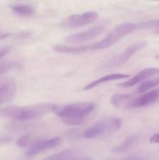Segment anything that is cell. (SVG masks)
I'll list each match as a JSON object with an SVG mask.
<instances>
[{
	"label": "cell",
	"instance_id": "cell-26",
	"mask_svg": "<svg viewBox=\"0 0 159 160\" xmlns=\"http://www.w3.org/2000/svg\"><path fill=\"white\" fill-rule=\"evenodd\" d=\"M150 142L151 143L159 144V134H156L151 136V138H150Z\"/></svg>",
	"mask_w": 159,
	"mask_h": 160
},
{
	"label": "cell",
	"instance_id": "cell-2",
	"mask_svg": "<svg viewBox=\"0 0 159 160\" xmlns=\"http://www.w3.org/2000/svg\"><path fill=\"white\" fill-rule=\"evenodd\" d=\"M55 105L51 103H37L26 106H9L0 109V116L20 121L32 120L52 112Z\"/></svg>",
	"mask_w": 159,
	"mask_h": 160
},
{
	"label": "cell",
	"instance_id": "cell-11",
	"mask_svg": "<svg viewBox=\"0 0 159 160\" xmlns=\"http://www.w3.org/2000/svg\"><path fill=\"white\" fill-rule=\"evenodd\" d=\"M135 96L129 94H115L111 98V103L116 109H132Z\"/></svg>",
	"mask_w": 159,
	"mask_h": 160
},
{
	"label": "cell",
	"instance_id": "cell-5",
	"mask_svg": "<svg viewBox=\"0 0 159 160\" xmlns=\"http://www.w3.org/2000/svg\"><path fill=\"white\" fill-rule=\"evenodd\" d=\"M98 13L95 11H87L81 14H74L65 18L62 26L69 28H77L94 23L98 19Z\"/></svg>",
	"mask_w": 159,
	"mask_h": 160
},
{
	"label": "cell",
	"instance_id": "cell-23",
	"mask_svg": "<svg viewBox=\"0 0 159 160\" xmlns=\"http://www.w3.org/2000/svg\"><path fill=\"white\" fill-rule=\"evenodd\" d=\"M11 47L10 46H6L2 47V48H0V59L5 56L6 55H7L9 52L11 51Z\"/></svg>",
	"mask_w": 159,
	"mask_h": 160
},
{
	"label": "cell",
	"instance_id": "cell-20",
	"mask_svg": "<svg viewBox=\"0 0 159 160\" xmlns=\"http://www.w3.org/2000/svg\"><path fill=\"white\" fill-rule=\"evenodd\" d=\"M18 63L14 61H0V74L6 73L16 67H18Z\"/></svg>",
	"mask_w": 159,
	"mask_h": 160
},
{
	"label": "cell",
	"instance_id": "cell-13",
	"mask_svg": "<svg viewBox=\"0 0 159 160\" xmlns=\"http://www.w3.org/2000/svg\"><path fill=\"white\" fill-rule=\"evenodd\" d=\"M130 75L126 74V73H111V74L105 75L101 78H98V79L94 80V81H91L87 85H86L84 88V91H88L92 88H94L97 86L100 85L104 83L108 82V81H117V80H122V79H126V78H129Z\"/></svg>",
	"mask_w": 159,
	"mask_h": 160
},
{
	"label": "cell",
	"instance_id": "cell-22",
	"mask_svg": "<svg viewBox=\"0 0 159 160\" xmlns=\"http://www.w3.org/2000/svg\"><path fill=\"white\" fill-rule=\"evenodd\" d=\"M121 160H146L145 159V156L143 155H132V156H127V157L124 158V159Z\"/></svg>",
	"mask_w": 159,
	"mask_h": 160
},
{
	"label": "cell",
	"instance_id": "cell-3",
	"mask_svg": "<svg viewBox=\"0 0 159 160\" xmlns=\"http://www.w3.org/2000/svg\"><path fill=\"white\" fill-rule=\"evenodd\" d=\"M122 126V120L116 117H104L98 120L87 129L83 135L87 139H94L118 131Z\"/></svg>",
	"mask_w": 159,
	"mask_h": 160
},
{
	"label": "cell",
	"instance_id": "cell-19",
	"mask_svg": "<svg viewBox=\"0 0 159 160\" xmlns=\"http://www.w3.org/2000/svg\"><path fill=\"white\" fill-rule=\"evenodd\" d=\"M159 85V78H154L152 80H148V81H143L137 88V92L139 93H144L147 92L150 89L155 88Z\"/></svg>",
	"mask_w": 159,
	"mask_h": 160
},
{
	"label": "cell",
	"instance_id": "cell-16",
	"mask_svg": "<svg viewBox=\"0 0 159 160\" xmlns=\"http://www.w3.org/2000/svg\"><path fill=\"white\" fill-rule=\"evenodd\" d=\"M140 136L139 134H133V135L129 136L123 143L114 147L112 149V152L114 153L126 152L129 150L132 149L134 146H136L140 142Z\"/></svg>",
	"mask_w": 159,
	"mask_h": 160
},
{
	"label": "cell",
	"instance_id": "cell-15",
	"mask_svg": "<svg viewBox=\"0 0 159 160\" xmlns=\"http://www.w3.org/2000/svg\"><path fill=\"white\" fill-rule=\"evenodd\" d=\"M80 155L77 150L69 148L47 156L41 160H78L81 159Z\"/></svg>",
	"mask_w": 159,
	"mask_h": 160
},
{
	"label": "cell",
	"instance_id": "cell-27",
	"mask_svg": "<svg viewBox=\"0 0 159 160\" xmlns=\"http://www.w3.org/2000/svg\"><path fill=\"white\" fill-rule=\"evenodd\" d=\"M78 160H90V159H83V158H81V159H80Z\"/></svg>",
	"mask_w": 159,
	"mask_h": 160
},
{
	"label": "cell",
	"instance_id": "cell-9",
	"mask_svg": "<svg viewBox=\"0 0 159 160\" xmlns=\"http://www.w3.org/2000/svg\"><path fill=\"white\" fill-rule=\"evenodd\" d=\"M17 92V84L12 79L0 82V105L9 102L13 99Z\"/></svg>",
	"mask_w": 159,
	"mask_h": 160
},
{
	"label": "cell",
	"instance_id": "cell-21",
	"mask_svg": "<svg viewBox=\"0 0 159 160\" xmlns=\"http://www.w3.org/2000/svg\"><path fill=\"white\" fill-rule=\"evenodd\" d=\"M138 27L141 29H151V28H159V20H152L149 21L143 22L138 24Z\"/></svg>",
	"mask_w": 159,
	"mask_h": 160
},
{
	"label": "cell",
	"instance_id": "cell-6",
	"mask_svg": "<svg viewBox=\"0 0 159 160\" xmlns=\"http://www.w3.org/2000/svg\"><path fill=\"white\" fill-rule=\"evenodd\" d=\"M104 29L105 27L104 26V24L97 25L80 32L70 34L65 38L64 41L67 43H83V42H88L96 38L97 36L100 35Z\"/></svg>",
	"mask_w": 159,
	"mask_h": 160
},
{
	"label": "cell",
	"instance_id": "cell-14",
	"mask_svg": "<svg viewBox=\"0 0 159 160\" xmlns=\"http://www.w3.org/2000/svg\"><path fill=\"white\" fill-rule=\"evenodd\" d=\"M55 52L60 53H71V54H78V53L94 51L93 44L81 46H70L65 45H57L53 48Z\"/></svg>",
	"mask_w": 159,
	"mask_h": 160
},
{
	"label": "cell",
	"instance_id": "cell-17",
	"mask_svg": "<svg viewBox=\"0 0 159 160\" xmlns=\"http://www.w3.org/2000/svg\"><path fill=\"white\" fill-rule=\"evenodd\" d=\"M11 9L14 13L23 17H31L35 13V9L31 5L26 3H19V4L12 5Z\"/></svg>",
	"mask_w": 159,
	"mask_h": 160
},
{
	"label": "cell",
	"instance_id": "cell-25",
	"mask_svg": "<svg viewBox=\"0 0 159 160\" xmlns=\"http://www.w3.org/2000/svg\"><path fill=\"white\" fill-rule=\"evenodd\" d=\"M10 36H12V33H9L8 31H2V30L0 29V40H4V39L8 38Z\"/></svg>",
	"mask_w": 159,
	"mask_h": 160
},
{
	"label": "cell",
	"instance_id": "cell-10",
	"mask_svg": "<svg viewBox=\"0 0 159 160\" xmlns=\"http://www.w3.org/2000/svg\"><path fill=\"white\" fill-rule=\"evenodd\" d=\"M159 74V69L154 68V67H150V68H145L142 70L141 71L139 72L138 73L135 75L133 78L129 79V81H125V82L120 83L118 84V86L123 88H129L145 81L147 78H151L153 76Z\"/></svg>",
	"mask_w": 159,
	"mask_h": 160
},
{
	"label": "cell",
	"instance_id": "cell-12",
	"mask_svg": "<svg viewBox=\"0 0 159 160\" xmlns=\"http://www.w3.org/2000/svg\"><path fill=\"white\" fill-rule=\"evenodd\" d=\"M159 98V89L146 92L140 96L135 97L132 102V108H140L151 105Z\"/></svg>",
	"mask_w": 159,
	"mask_h": 160
},
{
	"label": "cell",
	"instance_id": "cell-1",
	"mask_svg": "<svg viewBox=\"0 0 159 160\" xmlns=\"http://www.w3.org/2000/svg\"><path fill=\"white\" fill-rule=\"evenodd\" d=\"M96 105L90 102L72 103L65 106H55L52 112L68 126H80L89 120V116L94 111Z\"/></svg>",
	"mask_w": 159,
	"mask_h": 160
},
{
	"label": "cell",
	"instance_id": "cell-7",
	"mask_svg": "<svg viewBox=\"0 0 159 160\" xmlns=\"http://www.w3.org/2000/svg\"><path fill=\"white\" fill-rule=\"evenodd\" d=\"M147 45V42H144V41L135 42L132 45H131L130 46L126 48L123 52H121L118 56H115L112 59V62H109L108 67H118V66L126 63L130 59L132 55H134L136 52L140 51V50L144 48Z\"/></svg>",
	"mask_w": 159,
	"mask_h": 160
},
{
	"label": "cell",
	"instance_id": "cell-8",
	"mask_svg": "<svg viewBox=\"0 0 159 160\" xmlns=\"http://www.w3.org/2000/svg\"><path fill=\"white\" fill-rule=\"evenodd\" d=\"M62 142H63V140L59 137H55L50 139H40L31 148H28L26 155L27 156L32 157L45 150L56 148L59 146Z\"/></svg>",
	"mask_w": 159,
	"mask_h": 160
},
{
	"label": "cell",
	"instance_id": "cell-18",
	"mask_svg": "<svg viewBox=\"0 0 159 160\" xmlns=\"http://www.w3.org/2000/svg\"><path fill=\"white\" fill-rule=\"evenodd\" d=\"M40 138H36V137L33 136L31 134H27L23 135L17 140V144L19 147L21 148H31L33 145L36 143Z\"/></svg>",
	"mask_w": 159,
	"mask_h": 160
},
{
	"label": "cell",
	"instance_id": "cell-4",
	"mask_svg": "<svg viewBox=\"0 0 159 160\" xmlns=\"http://www.w3.org/2000/svg\"><path fill=\"white\" fill-rule=\"evenodd\" d=\"M137 25L132 23H125L115 27L104 39L93 44L94 51L107 48L119 41L122 38L134 31Z\"/></svg>",
	"mask_w": 159,
	"mask_h": 160
},
{
	"label": "cell",
	"instance_id": "cell-24",
	"mask_svg": "<svg viewBox=\"0 0 159 160\" xmlns=\"http://www.w3.org/2000/svg\"><path fill=\"white\" fill-rule=\"evenodd\" d=\"M12 142V138L9 135H3L0 136V145H3V144H7Z\"/></svg>",
	"mask_w": 159,
	"mask_h": 160
}]
</instances>
